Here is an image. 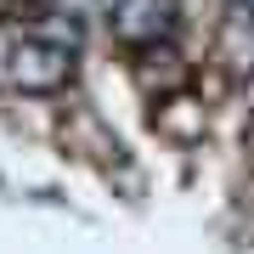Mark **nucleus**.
<instances>
[{
	"mask_svg": "<svg viewBox=\"0 0 254 254\" xmlns=\"http://www.w3.org/2000/svg\"><path fill=\"white\" fill-rule=\"evenodd\" d=\"M51 102H57V141H63V153H73L79 164H96V170L125 164V141H119V130L102 119V108L91 102L85 79L73 85V91L51 96Z\"/></svg>",
	"mask_w": 254,
	"mask_h": 254,
	"instance_id": "1",
	"label": "nucleus"
},
{
	"mask_svg": "<svg viewBox=\"0 0 254 254\" xmlns=\"http://www.w3.org/2000/svg\"><path fill=\"white\" fill-rule=\"evenodd\" d=\"M153 108V130L170 147H203L209 136H215V96L203 91V85H187V91H170L158 102H147Z\"/></svg>",
	"mask_w": 254,
	"mask_h": 254,
	"instance_id": "2",
	"label": "nucleus"
}]
</instances>
